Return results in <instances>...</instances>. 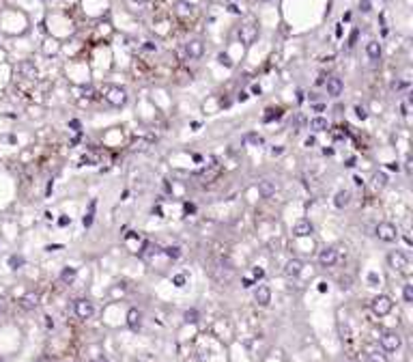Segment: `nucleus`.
Listing matches in <instances>:
<instances>
[{
	"label": "nucleus",
	"instance_id": "nucleus-3",
	"mask_svg": "<svg viewBox=\"0 0 413 362\" xmlns=\"http://www.w3.org/2000/svg\"><path fill=\"white\" fill-rule=\"evenodd\" d=\"M259 35H261L259 24L247 22V24H241V26H239V33H237V37H239V41H241L243 45H247V48H250L252 43H256Z\"/></svg>",
	"mask_w": 413,
	"mask_h": 362
},
{
	"label": "nucleus",
	"instance_id": "nucleus-53",
	"mask_svg": "<svg viewBox=\"0 0 413 362\" xmlns=\"http://www.w3.org/2000/svg\"><path fill=\"white\" fill-rule=\"evenodd\" d=\"M259 3H271V0H259Z\"/></svg>",
	"mask_w": 413,
	"mask_h": 362
},
{
	"label": "nucleus",
	"instance_id": "nucleus-8",
	"mask_svg": "<svg viewBox=\"0 0 413 362\" xmlns=\"http://www.w3.org/2000/svg\"><path fill=\"white\" fill-rule=\"evenodd\" d=\"M336 261H338V250H336V248L327 246V248H323V250L319 252V263H321V267H332V265H336Z\"/></svg>",
	"mask_w": 413,
	"mask_h": 362
},
{
	"label": "nucleus",
	"instance_id": "nucleus-12",
	"mask_svg": "<svg viewBox=\"0 0 413 362\" xmlns=\"http://www.w3.org/2000/svg\"><path fill=\"white\" fill-rule=\"evenodd\" d=\"M17 74H20L24 80H37L39 71H37V67H35L33 61H22L20 65H17Z\"/></svg>",
	"mask_w": 413,
	"mask_h": 362
},
{
	"label": "nucleus",
	"instance_id": "nucleus-45",
	"mask_svg": "<svg viewBox=\"0 0 413 362\" xmlns=\"http://www.w3.org/2000/svg\"><path fill=\"white\" fill-rule=\"evenodd\" d=\"M237 99H239V102H245V99H247V93H245V90H241V93L237 95Z\"/></svg>",
	"mask_w": 413,
	"mask_h": 362
},
{
	"label": "nucleus",
	"instance_id": "nucleus-11",
	"mask_svg": "<svg viewBox=\"0 0 413 362\" xmlns=\"http://www.w3.org/2000/svg\"><path fill=\"white\" fill-rule=\"evenodd\" d=\"M185 54H187V58L198 61V58L205 54V43L200 41V39H192V41L185 45Z\"/></svg>",
	"mask_w": 413,
	"mask_h": 362
},
{
	"label": "nucleus",
	"instance_id": "nucleus-46",
	"mask_svg": "<svg viewBox=\"0 0 413 362\" xmlns=\"http://www.w3.org/2000/svg\"><path fill=\"white\" fill-rule=\"evenodd\" d=\"M228 11H231V13H239V9H237V5H228Z\"/></svg>",
	"mask_w": 413,
	"mask_h": 362
},
{
	"label": "nucleus",
	"instance_id": "nucleus-33",
	"mask_svg": "<svg viewBox=\"0 0 413 362\" xmlns=\"http://www.w3.org/2000/svg\"><path fill=\"white\" fill-rule=\"evenodd\" d=\"M93 209H95V201L90 203V212L84 216V226H90V224H93Z\"/></svg>",
	"mask_w": 413,
	"mask_h": 362
},
{
	"label": "nucleus",
	"instance_id": "nucleus-28",
	"mask_svg": "<svg viewBox=\"0 0 413 362\" xmlns=\"http://www.w3.org/2000/svg\"><path fill=\"white\" fill-rule=\"evenodd\" d=\"M183 317H185V321H187V323H196L200 315H198L196 309H189V311H185V315H183Z\"/></svg>",
	"mask_w": 413,
	"mask_h": 362
},
{
	"label": "nucleus",
	"instance_id": "nucleus-34",
	"mask_svg": "<svg viewBox=\"0 0 413 362\" xmlns=\"http://www.w3.org/2000/svg\"><path fill=\"white\" fill-rule=\"evenodd\" d=\"M360 9H362V13H368L372 9V0H360Z\"/></svg>",
	"mask_w": 413,
	"mask_h": 362
},
{
	"label": "nucleus",
	"instance_id": "nucleus-41",
	"mask_svg": "<svg viewBox=\"0 0 413 362\" xmlns=\"http://www.w3.org/2000/svg\"><path fill=\"white\" fill-rule=\"evenodd\" d=\"M69 128H73V130H80V121H78V119H71V121H69Z\"/></svg>",
	"mask_w": 413,
	"mask_h": 362
},
{
	"label": "nucleus",
	"instance_id": "nucleus-17",
	"mask_svg": "<svg viewBox=\"0 0 413 362\" xmlns=\"http://www.w3.org/2000/svg\"><path fill=\"white\" fill-rule=\"evenodd\" d=\"M366 54H368V58L370 61H381V54H383V50H381V43L379 41H368L366 43Z\"/></svg>",
	"mask_w": 413,
	"mask_h": 362
},
{
	"label": "nucleus",
	"instance_id": "nucleus-9",
	"mask_svg": "<svg viewBox=\"0 0 413 362\" xmlns=\"http://www.w3.org/2000/svg\"><path fill=\"white\" fill-rule=\"evenodd\" d=\"M312 233H314V226H312V222L306 218H301L293 224V235H295V237H310Z\"/></svg>",
	"mask_w": 413,
	"mask_h": 362
},
{
	"label": "nucleus",
	"instance_id": "nucleus-37",
	"mask_svg": "<svg viewBox=\"0 0 413 362\" xmlns=\"http://www.w3.org/2000/svg\"><path fill=\"white\" fill-rule=\"evenodd\" d=\"M314 144H316V138H314V136H308V138H306V147H314Z\"/></svg>",
	"mask_w": 413,
	"mask_h": 362
},
{
	"label": "nucleus",
	"instance_id": "nucleus-23",
	"mask_svg": "<svg viewBox=\"0 0 413 362\" xmlns=\"http://www.w3.org/2000/svg\"><path fill=\"white\" fill-rule=\"evenodd\" d=\"M280 116H282V108H267V114L263 116V121L271 123L273 119H280Z\"/></svg>",
	"mask_w": 413,
	"mask_h": 362
},
{
	"label": "nucleus",
	"instance_id": "nucleus-40",
	"mask_svg": "<svg viewBox=\"0 0 413 362\" xmlns=\"http://www.w3.org/2000/svg\"><path fill=\"white\" fill-rule=\"evenodd\" d=\"M357 35H360V33H357V28L351 33V39H348V45H355V39H357Z\"/></svg>",
	"mask_w": 413,
	"mask_h": 362
},
{
	"label": "nucleus",
	"instance_id": "nucleus-7",
	"mask_svg": "<svg viewBox=\"0 0 413 362\" xmlns=\"http://www.w3.org/2000/svg\"><path fill=\"white\" fill-rule=\"evenodd\" d=\"M400 345H402V339L398 332H385L381 337V347L385 351H396V349H400Z\"/></svg>",
	"mask_w": 413,
	"mask_h": 362
},
{
	"label": "nucleus",
	"instance_id": "nucleus-30",
	"mask_svg": "<svg viewBox=\"0 0 413 362\" xmlns=\"http://www.w3.org/2000/svg\"><path fill=\"white\" fill-rule=\"evenodd\" d=\"M355 116L357 119H362V121L368 119V110H366V106H355Z\"/></svg>",
	"mask_w": 413,
	"mask_h": 362
},
{
	"label": "nucleus",
	"instance_id": "nucleus-6",
	"mask_svg": "<svg viewBox=\"0 0 413 362\" xmlns=\"http://www.w3.org/2000/svg\"><path fill=\"white\" fill-rule=\"evenodd\" d=\"M73 311H76V315L80 319H90V317L95 315V306H93V302L80 297V300H76V304H73Z\"/></svg>",
	"mask_w": 413,
	"mask_h": 362
},
{
	"label": "nucleus",
	"instance_id": "nucleus-19",
	"mask_svg": "<svg viewBox=\"0 0 413 362\" xmlns=\"http://www.w3.org/2000/svg\"><path fill=\"white\" fill-rule=\"evenodd\" d=\"M348 203H351V192H348V190H338L336 196H334V205L338 209H344Z\"/></svg>",
	"mask_w": 413,
	"mask_h": 362
},
{
	"label": "nucleus",
	"instance_id": "nucleus-20",
	"mask_svg": "<svg viewBox=\"0 0 413 362\" xmlns=\"http://www.w3.org/2000/svg\"><path fill=\"white\" fill-rule=\"evenodd\" d=\"M329 128V121L325 119V116H314V119H310V130L314 132H325Z\"/></svg>",
	"mask_w": 413,
	"mask_h": 362
},
{
	"label": "nucleus",
	"instance_id": "nucleus-38",
	"mask_svg": "<svg viewBox=\"0 0 413 362\" xmlns=\"http://www.w3.org/2000/svg\"><path fill=\"white\" fill-rule=\"evenodd\" d=\"M196 212V205H192V203H185V214H194Z\"/></svg>",
	"mask_w": 413,
	"mask_h": 362
},
{
	"label": "nucleus",
	"instance_id": "nucleus-44",
	"mask_svg": "<svg viewBox=\"0 0 413 362\" xmlns=\"http://www.w3.org/2000/svg\"><path fill=\"white\" fill-rule=\"evenodd\" d=\"M58 224H60V226H67V224H69V218H67V216H62V218L58 220Z\"/></svg>",
	"mask_w": 413,
	"mask_h": 362
},
{
	"label": "nucleus",
	"instance_id": "nucleus-5",
	"mask_svg": "<svg viewBox=\"0 0 413 362\" xmlns=\"http://www.w3.org/2000/svg\"><path fill=\"white\" fill-rule=\"evenodd\" d=\"M370 309H372V313L377 315V317H385V315H390V313H392L394 302L390 300L388 295H377V297H372Z\"/></svg>",
	"mask_w": 413,
	"mask_h": 362
},
{
	"label": "nucleus",
	"instance_id": "nucleus-51",
	"mask_svg": "<svg viewBox=\"0 0 413 362\" xmlns=\"http://www.w3.org/2000/svg\"><path fill=\"white\" fill-rule=\"evenodd\" d=\"M93 362H108V360H106V358H104V356H99V358H95V360H93Z\"/></svg>",
	"mask_w": 413,
	"mask_h": 362
},
{
	"label": "nucleus",
	"instance_id": "nucleus-54",
	"mask_svg": "<svg viewBox=\"0 0 413 362\" xmlns=\"http://www.w3.org/2000/svg\"><path fill=\"white\" fill-rule=\"evenodd\" d=\"M0 362H7V360H5V358H0Z\"/></svg>",
	"mask_w": 413,
	"mask_h": 362
},
{
	"label": "nucleus",
	"instance_id": "nucleus-22",
	"mask_svg": "<svg viewBox=\"0 0 413 362\" xmlns=\"http://www.w3.org/2000/svg\"><path fill=\"white\" fill-rule=\"evenodd\" d=\"M217 175H219V168H217V166H211L209 170L205 168L203 173H200V179H205V184H209V181H213Z\"/></svg>",
	"mask_w": 413,
	"mask_h": 362
},
{
	"label": "nucleus",
	"instance_id": "nucleus-55",
	"mask_svg": "<svg viewBox=\"0 0 413 362\" xmlns=\"http://www.w3.org/2000/svg\"><path fill=\"white\" fill-rule=\"evenodd\" d=\"M37 362H43V360H37Z\"/></svg>",
	"mask_w": 413,
	"mask_h": 362
},
{
	"label": "nucleus",
	"instance_id": "nucleus-50",
	"mask_svg": "<svg viewBox=\"0 0 413 362\" xmlns=\"http://www.w3.org/2000/svg\"><path fill=\"white\" fill-rule=\"evenodd\" d=\"M3 311H5V302H3V297H0V315H3Z\"/></svg>",
	"mask_w": 413,
	"mask_h": 362
},
{
	"label": "nucleus",
	"instance_id": "nucleus-48",
	"mask_svg": "<svg viewBox=\"0 0 413 362\" xmlns=\"http://www.w3.org/2000/svg\"><path fill=\"white\" fill-rule=\"evenodd\" d=\"M346 166H348V168L355 166V158H348V160H346Z\"/></svg>",
	"mask_w": 413,
	"mask_h": 362
},
{
	"label": "nucleus",
	"instance_id": "nucleus-35",
	"mask_svg": "<svg viewBox=\"0 0 413 362\" xmlns=\"http://www.w3.org/2000/svg\"><path fill=\"white\" fill-rule=\"evenodd\" d=\"M172 283H174V287H183V285H185V276H183V274H177V276L172 278Z\"/></svg>",
	"mask_w": 413,
	"mask_h": 362
},
{
	"label": "nucleus",
	"instance_id": "nucleus-2",
	"mask_svg": "<svg viewBox=\"0 0 413 362\" xmlns=\"http://www.w3.org/2000/svg\"><path fill=\"white\" fill-rule=\"evenodd\" d=\"M104 97H106V102L112 106V108H123V106L127 104V90H125L123 86H118V84L106 86Z\"/></svg>",
	"mask_w": 413,
	"mask_h": 362
},
{
	"label": "nucleus",
	"instance_id": "nucleus-29",
	"mask_svg": "<svg viewBox=\"0 0 413 362\" xmlns=\"http://www.w3.org/2000/svg\"><path fill=\"white\" fill-rule=\"evenodd\" d=\"M402 297H405V302H413V285H405V289H402Z\"/></svg>",
	"mask_w": 413,
	"mask_h": 362
},
{
	"label": "nucleus",
	"instance_id": "nucleus-47",
	"mask_svg": "<svg viewBox=\"0 0 413 362\" xmlns=\"http://www.w3.org/2000/svg\"><path fill=\"white\" fill-rule=\"evenodd\" d=\"M252 93H254V95H261V86L254 84V86H252Z\"/></svg>",
	"mask_w": 413,
	"mask_h": 362
},
{
	"label": "nucleus",
	"instance_id": "nucleus-15",
	"mask_svg": "<svg viewBox=\"0 0 413 362\" xmlns=\"http://www.w3.org/2000/svg\"><path fill=\"white\" fill-rule=\"evenodd\" d=\"M140 323H142V313L138 309H130L127 311V325H130V330L138 332L140 330Z\"/></svg>",
	"mask_w": 413,
	"mask_h": 362
},
{
	"label": "nucleus",
	"instance_id": "nucleus-26",
	"mask_svg": "<svg viewBox=\"0 0 413 362\" xmlns=\"http://www.w3.org/2000/svg\"><path fill=\"white\" fill-rule=\"evenodd\" d=\"M164 252H166V257H168V259H172V261L181 257V248H179V246H168V248L164 250Z\"/></svg>",
	"mask_w": 413,
	"mask_h": 362
},
{
	"label": "nucleus",
	"instance_id": "nucleus-10",
	"mask_svg": "<svg viewBox=\"0 0 413 362\" xmlns=\"http://www.w3.org/2000/svg\"><path fill=\"white\" fill-rule=\"evenodd\" d=\"M325 88H327V95L329 97H340L342 90H344V82L338 76H329L327 82H325Z\"/></svg>",
	"mask_w": 413,
	"mask_h": 362
},
{
	"label": "nucleus",
	"instance_id": "nucleus-14",
	"mask_svg": "<svg viewBox=\"0 0 413 362\" xmlns=\"http://www.w3.org/2000/svg\"><path fill=\"white\" fill-rule=\"evenodd\" d=\"M254 302L259 304V306H267V304L271 302V291H269V287H265V285L256 287V289H254Z\"/></svg>",
	"mask_w": 413,
	"mask_h": 362
},
{
	"label": "nucleus",
	"instance_id": "nucleus-21",
	"mask_svg": "<svg viewBox=\"0 0 413 362\" xmlns=\"http://www.w3.org/2000/svg\"><path fill=\"white\" fill-rule=\"evenodd\" d=\"M372 186L377 190H383L385 186H388V175H385L383 170H377V173L372 175Z\"/></svg>",
	"mask_w": 413,
	"mask_h": 362
},
{
	"label": "nucleus",
	"instance_id": "nucleus-49",
	"mask_svg": "<svg viewBox=\"0 0 413 362\" xmlns=\"http://www.w3.org/2000/svg\"><path fill=\"white\" fill-rule=\"evenodd\" d=\"M370 362H383V358H377V356H370Z\"/></svg>",
	"mask_w": 413,
	"mask_h": 362
},
{
	"label": "nucleus",
	"instance_id": "nucleus-27",
	"mask_svg": "<svg viewBox=\"0 0 413 362\" xmlns=\"http://www.w3.org/2000/svg\"><path fill=\"white\" fill-rule=\"evenodd\" d=\"M217 61H219V65H224V67H228V69L233 67V61H231V56H228L226 52H219V54H217Z\"/></svg>",
	"mask_w": 413,
	"mask_h": 362
},
{
	"label": "nucleus",
	"instance_id": "nucleus-39",
	"mask_svg": "<svg viewBox=\"0 0 413 362\" xmlns=\"http://www.w3.org/2000/svg\"><path fill=\"white\" fill-rule=\"evenodd\" d=\"M348 283H351V278H340V287H342V289H348V287H351Z\"/></svg>",
	"mask_w": 413,
	"mask_h": 362
},
{
	"label": "nucleus",
	"instance_id": "nucleus-42",
	"mask_svg": "<svg viewBox=\"0 0 413 362\" xmlns=\"http://www.w3.org/2000/svg\"><path fill=\"white\" fill-rule=\"evenodd\" d=\"M252 285H254V280H252L250 276H245V278H243V287H252Z\"/></svg>",
	"mask_w": 413,
	"mask_h": 362
},
{
	"label": "nucleus",
	"instance_id": "nucleus-24",
	"mask_svg": "<svg viewBox=\"0 0 413 362\" xmlns=\"http://www.w3.org/2000/svg\"><path fill=\"white\" fill-rule=\"evenodd\" d=\"M76 274H78L76 267H65V269L60 272V280H62V283H71V280L76 278Z\"/></svg>",
	"mask_w": 413,
	"mask_h": 362
},
{
	"label": "nucleus",
	"instance_id": "nucleus-4",
	"mask_svg": "<svg viewBox=\"0 0 413 362\" xmlns=\"http://www.w3.org/2000/svg\"><path fill=\"white\" fill-rule=\"evenodd\" d=\"M374 235H377L381 242L392 244V242L398 239V229H396V226H394L392 222H379L377 229H374Z\"/></svg>",
	"mask_w": 413,
	"mask_h": 362
},
{
	"label": "nucleus",
	"instance_id": "nucleus-13",
	"mask_svg": "<svg viewBox=\"0 0 413 362\" xmlns=\"http://www.w3.org/2000/svg\"><path fill=\"white\" fill-rule=\"evenodd\" d=\"M39 300H41V297H39V293H35V291H28L26 295H22V297H20V306H22L24 311H35L37 306H39Z\"/></svg>",
	"mask_w": 413,
	"mask_h": 362
},
{
	"label": "nucleus",
	"instance_id": "nucleus-43",
	"mask_svg": "<svg viewBox=\"0 0 413 362\" xmlns=\"http://www.w3.org/2000/svg\"><path fill=\"white\" fill-rule=\"evenodd\" d=\"M282 151H284L282 147H273V149H271V156H280V153H282Z\"/></svg>",
	"mask_w": 413,
	"mask_h": 362
},
{
	"label": "nucleus",
	"instance_id": "nucleus-1",
	"mask_svg": "<svg viewBox=\"0 0 413 362\" xmlns=\"http://www.w3.org/2000/svg\"><path fill=\"white\" fill-rule=\"evenodd\" d=\"M388 263H390V267L394 272H398V274H402V276H409L411 274V263H409V259H407L405 252H400V250L390 252Z\"/></svg>",
	"mask_w": 413,
	"mask_h": 362
},
{
	"label": "nucleus",
	"instance_id": "nucleus-32",
	"mask_svg": "<svg viewBox=\"0 0 413 362\" xmlns=\"http://www.w3.org/2000/svg\"><path fill=\"white\" fill-rule=\"evenodd\" d=\"M192 9H194V7L187 5V3H179V13H181V15H187V13L192 15V13H194Z\"/></svg>",
	"mask_w": 413,
	"mask_h": 362
},
{
	"label": "nucleus",
	"instance_id": "nucleus-16",
	"mask_svg": "<svg viewBox=\"0 0 413 362\" xmlns=\"http://www.w3.org/2000/svg\"><path fill=\"white\" fill-rule=\"evenodd\" d=\"M275 181H271V179H263L261 184H259V194L263 196V198H269V196H273L275 194Z\"/></svg>",
	"mask_w": 413,
	"mask_h": 362
},
{
	"label": "nucleus",
	"instance_id": "nucleus-25",
	"mask_svg": "<svg viewBox=\"0 0 413 362\" xmlns=\"http://www.w3.org/2000/svg\"><path fill=\"white\" fill-rule=\"evenodd\" d=\"M245 142L254 144V147H263V144H265V138H263L261 134H247V136H245Z\"/></svg>",
	"mask_w": 413,
	"mask_h": 362
},
{
	"label": "nucleus",
	"instance_id": "nucleus-18",
	"mask_svg": "<svg viewBox=\"0 0 413 362\" xmlns=\"http://www.w3.org/2000/svg\"><path fill=\"white\" fill-rule=\"evenodd\" d=\"M301 269H304V261L301 259H291L287 263V267H284V274L287 276H299Z\"/></svg>",
	"mask_w": 413,
	"mask_h": 362
},
{
	"label": "nucleus",
	"instance_id": "nucleus-31",
	"mask_svg": "<svg viewBox=\"0 0 413 362\" xmlns=\"http://www.w3.org/2000/svg\"><path fill=\"white\" fill-rule=\"evenodd\" d=\"M9 265H11V269H17L24 265V259L22 257H9Z\"/></svg>",
	"mask_w": 413,
	"mask_h": 362
},
{
	"label": "nucleus",
	"instance_id": "nucleus-52",
	"mask_svg": "<svg viewBox=\"0 0 413 362\" xmlns=\"http://www.w3.org/2000/svg\"><path fill=\"white\" fill-rule=\"evenodd\" d=\"M132 3H136V5H142V3H146V0H132Z\"/></svg>",
	"mask_w": 413,
	"mask_h": 362
},
{
	"label": "nucleus",
	"instance_id": "nucleus-36",
	"mask_svg": "<svg viewBox=\"0 0 413 362\" xmlns=\"http://www.w3.org/2000/svg\"><path fill=\"white\" fill-rule=\"evenodd\" d=\"M263 276H265V272L261 267H254V280H261Z\"/></svg>",
	"mask_w": 413,
	"mask_h": 362
}]
</instances>
